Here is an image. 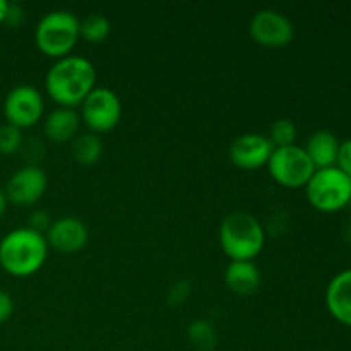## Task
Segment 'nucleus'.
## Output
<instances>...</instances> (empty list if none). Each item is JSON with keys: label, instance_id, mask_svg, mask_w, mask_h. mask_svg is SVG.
<instances>
[{"label": "nucleus", "instance_id": "obj_1", "mask_svg": "<svg viewBox=\"0 0 351 351\" xmlns=\"http://www.w3.org/2000/svg\"><path fill=\"white\" fill-rule=\"evenodd\" d=\"M96 88V69L91 60L67 55L55 60L45 75L47 95L64 108L81 106L86 96Z\"/></svg>", "mask_w": 351, "mask_h": 351}, {"label": "nucleus", "instance_id": "obj_2", "mask_svg": "<svg viewBox=\"0 0 351 351\" xmlns=\"http://www.w3.org/2000/svg\"><path fill=\"white\" fill-rule=\"evenodd\" d=\"M48 249L43 233L29 226L16 228L0 240V267L14 278L33 276L43 267Z\"/></svg>", "mask_w": 351, "mask_h": 351}, {"label": "nucleus", "instance_id": "obj_3", "mask_svg": "<svg viewBox=\"0 0 351 351\" xmlns=\"http://www.w3.org/2000/svg\"><path fill=\"white\" fill-rule=\"evenodd\" d=\"M219 243L230 261H254L264 249L266 232L259 219L245 211L225 216L219 226Z\"/></svg>", "mask_w": 351, "mask_h": 351}, {"label": "nucleus", "instance_id": "obj_4", "mask_svg": "<svg viewBox=\"0 0 351 351\" xmlns=\"http://www.w3.org/2000/svg\"><path fill=\"white\" fill-rule=\"evenodd\" d=\"M79 38H81L79 17L65 9L47 12L34 29V41H36L38 50L55 60L71 55Z\"/></svg>", "mask_w": 351, "mask_h": 351}, {"label": "nucleus", "instance_id": "obj_5", "mask_svg": "<svg viewBox=\"0 0 351 351\" xmlns=\"http://www.w3.org/2000/svg\"><path fill=\"white\" fill-rule=\"evenodd\" d=\"M308 204L321 213H338L351 202V178L338 167L315 170L305 185Z\"/></svg>", "mask_w": 351, "mask_h": 351}, {"label": "nucleus", "instance_id": "obj_6", "mask_svg": "<svg viewBox=\"0 0 351 351\" xmlns=\"http://www.w3.org/2000/svg\"><path fill=\"white\" fill-rule=\"evenodd\" d=\"M266 167L271 178L287 189H305L312 175L315 173V167L308 158L307 151L297 144L274 147Z\"/></svg>", "mask_w": 351, "mask_h": 351}, {"label": "nucleus", "instance_id": "obj_7", "mask_svg": "<svg viewBox=\"0 0 351 351\" xmlns=\"http://www.w3.org/2000/svg\"><path fill=\"white\" fill-rule=\"evenodd\" d=\"M81 122L93 134H105L115 129L122 119V101L108 88H95L81 103Z\"/></svg>", "mask_w": 351, "mask_h": 351}, {"label": "nucleus", "instance_id": "obj_8", "mask_svg": "<svg viewBox=\"0 0 351 351\" xmlns=\"http://www.w3.org/2000/svg\"><path fill=\"white\" fill-rule=\"evenodd\" d=\"M45 113L43 95L34 86L19 84L10 89L3 101V115L7 123L17 129H31Z\"/></svg>", "mask_w": 351, "mask_h": 351}, {"label": "nucleus", "instance_id": "obj_9", "mask_svg": "<svg viewBox=\"0 0 351 351\" xmlns=\"http://www.w3.org/2000/svg\"><path fill=\"white\" fill-rule=\"evenodd\" d=\"M250 38L261 47L283 48L293 41V23L276 9L257 10L249 24Z\"/></svg>", "mask_w": 351, "mask_h": 351}, {"label": "nucleus", "instance_id": "obj_10", "mask_svg": "<svg viewBox=\"0 0 351 351\" xmlns=\"http://www.w3.org/2000/svg\"><path fill=\"white\" fill-rule=\"evenodd\" d=\"M47 187V173L36 165H27L14 171L7 182V201L12 202L14 206H33L43 197Z\"/></svg>", "mask_w": 351, "mask_h": 351}, {"label": "nucleus", "instance_id": "obj_11", "mask_svg": "<svg viewBox=\"0 0 351 351\" xmlns=\"http://www.w3.org/2000/svg\"><path fill=\"white\" fill-rule=\"evenodd\" d=\"M274 147L264 134H242L230 144V161L240 170H259L266 167Z\"/></svg>", "mask_w": 351, "mask_h": 351}, {"label": "nucleus", "instance_id": "obj_12", "mask_svg": "<svg viewBox=\"0 0 351 351\" xmlns=\"http://www.w3.org/2000/svg\"><path fill=\"white\" fill-rule=\"evenodd\" d=\"M45 239L50 249L62 254H75L88 243L89 233L84 223L75 216H62L51 221L50 228L45 233Z\"/></svg>", "mask_w": 351, "mask_h": 351}, {"label": "nucleus", "instance_id": "obj_13", "mask_svg": "<svg viewBox=\"0 0 351 351\" xmlns=\"http://www.w3.org/2000/svg\"><path fill=\"white\" fill-rule=\"evenodd\" d=\"M326 307L336 321L351 328V267L329 281L326 288Z\"/></svg>", "mask_w": 351, "mask_h": 351}, {"label": "nucleus", "instance_id": "obj_14", "mask_svg": "<svg viewBox=\"0 0 351 351\" xmlns=\"http://www.w3.org/2000/svg\"><path fill=\"white\" fill-rule=\"evenodd\" d=\"M81 117L79 112L74 108H58L51 110L47 117H45L43 132L51 143L64 144L72 143L75 137L79 136V127H81Z\"/></svg>", "mask_w": 351, "mask_h": 351}, {"label": "nucleus", "instance_id": "obj_15", "mask_svg": "<svg viewBox=\"0 0 351 351\" xmlns=\"http://www.w3.org/2000/svg\"><path fill=\"white\" fill-rule=\"evenodd\" d=\"M225 283L230 291L242 297L254 295L261 287V271L252 261H232L225 269Z\"/></svg>", "mask_w": 351, "mask_h": 351}, {"label": "nucleus", "instance_id": "obj_16", "mask_svg": "<svg viewBox=\"0 0 351 351\" xmlns=\"http://www.w3.org/2000/svg\"><path fill=\"white\" fill-rule=\"evenodd\" d=\"M307 151L308 158L314 163L315 170H322V168L336 167V160H338L339 151V141L329 130H317L308 137L307 144L304 147Z\"/></svg>", "mask_w": 351, "mask_h": 351}, {"label": "nucleus", "instance_id": "obj_17", "mask_svg": "<svg viewBox=\"0 0 351 351\" xmlns=\"http://www.w3.org/2000/svg\"><path fill=\"white\" fill-rule=\"evenodd\" d=\"M103 154V143L96 134H79L72 141V156L82 167H91L99 161Z\"/></svg>", "mask_w": 351, "mask_h": 351}, {"label": "nucleus", "instance_id": "obj_18", "mask_svg": "<svg viewBox=\"0 0 351 351\" xmlns=\"http://www.w3.org/2000/svg\"><path fill=\"white\" fill-rule=\"evenodd\" d=\"M112 24L106 19L103 14H88L79 21V31H81V38L88 43H101L108 38Z\"/></svg>", "mask_w": 351, "mask_h": 351}, {"label": "nucleus", "instance_id": "obj_19", "mask_svg": "<svg viewBox=\"0 0 351 351\" xmlns=\"http://www.w3.org/2000/svg\"><path fill=\"white\" fill-rule=\"evenodd\" d=\"M298 129L293 120L290 119H278L271 123L267 139L271 141L273 147H287L293 146L297 141Z\"/></svg>", "mask_w": 351, "mask_h": 351}, {"label": "nucleus", "instance_id": "obj_20", "mask_svg": "<svg viewBox=\"0 0 351 351\" xmlns=\"http://www.w3.org/2000/svg\"><path fill=\"white\" fill-rule=\"evenodd\" d=\"M187 335L191 338L192 345L202 351L213 350L216 346V343H218V336H216L215 328L208 321H202V319L194 321L189 326Z\"/></svg>", "mask_w": 351, "mask_h": 351}, {"label": "nucleus", "instance_id": "obj_21", "mask_svg": "<svg viewBox=\"0 0 351 351\" xmlns=\"http://www.w3.org/2000/svg\"><path fill=\"white\" fill-rule=\"evenodd\" d=\"M23 130L10 123L0 125V154H14L23 147Z\"/></svg>", "mask_w": 351, "mask_h": 351}, {"label": "nucleus", "instance_id": "obj_22", "mask_svg": "<svg viewBox=\"0 0 351 351\" xmlns=\"http://www.w3.org/2000/svg\"><path fill=\"white\" fill-rule=\"evenodd\" d=\"M336 167H338L346 177L351 178V139H346L343 141V143H339Z\"/></svg>", "mask_w": 351, "mask_h": 351}, {"label": "nucleus", "instance_id": "obj_23", "mask_svg": "<svg viewBox=\"0 0 351 351\" xmlns=\"http://www.w3.org/2000/svg\"><path fill=\"white\" fill-rule=\"evenodd\" d=\"M51 225V218L45 211H34L29 216V228L34 230L38 233H47L48 228Z\"/></svg>", "mask_w": 351, "mask_h": 351}, {"label": "nucleus", "instance_id": "obj_24", "mask_svg": "<svg viewBox=\"0 0 351 351\" xmlns=\"http://www.w3.org/2000/svg\"><path fill=\"white\" fill-rule=\"evenodd\" d=\"M14 312V302L7 291L0 290V324L9 321Z\"/></svg>", "mask_w": 351, "mask_h": 351}, {"label": "nucleus", "instance_id": "obj_25", "mask_svg": "<svg viewBox=\"0 0 351 351\" xmlns=\"http://www.w3.org/2000/svg\"><path fill=\"white\" fill-rule=\"evenodd\" d=\"M189 291H191V285L185 283V281H180V283H177L171 288L170 302L171 304H182L185 300V297L189 295Z\"/></svg>", "mask_w": 351, "mask_h": 351}, {"label": "nucleus", "instance_id": "obj_26", "mask_svg": "<svg viewBox=\"0 0 351 351\" xmlns=\"http://www.w3.org/2000/svg\"><path fill=\"white\" fill-rule=\"evenodd\" d=\"M10 3L5 0H0V24L7 23V16H9Z\"/></svg>", "mask_w": 351, "mask_h": 351}, {"label": "nucleus", "instance_id": "obj_27", "mask_svg": "<svg viewBox=\"0 0 351 351\" xmlns=\"http://www.w3.org/2000/svg\"><path fill=\"white\" fill-rule=\"evenodd\" d=\"M7 195H5V191L3 189H0V218L3 216V213H5L7 209Z\"/></svg>", "mask_w": 351, "mask_h": 351}]
</instances>
